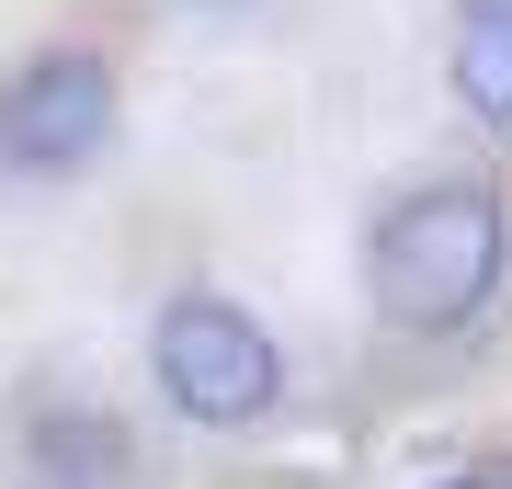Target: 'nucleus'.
I'll return each mask as SVG.
<instances>
[{"label": "nucleus", "instance_id": "f257e3e1", "mask_svg": "<svg viewBox=\"0 0 512 489\" xmlns=\"http://www.w3.org/2000/svg\"><path fill=\"white\" fill-rule=\"evenodd\" d=\"M501 285V205L478 182H421L376 228V308L399 330H467Z\"/></svg>", "mask_w": 512, "mask_h": 489}, {"label": "nucleus", "instance_id": "f03ea898", "mask_svg": "<svg viewBox=\"0 0 512 489\" xmlns=\"http://www.w3.org/2000/svg\"><path fill=\"white\" fill-rule=\"evenodd\" d=\"M148 364H160L171 410L205 421V433H239V421H262V410L285 399V353H274V330H262L251 308H228V296H171Z\"/></svg>", "mask_w": 512, "mask_h": 489}, {"label": "nucleus", "instance_id": "7ed1b4c3", "mask_svg": "<svg viewBox=\"0 0 512 489\" xmlns=\"http://www.w3.org/2000/svg\"><path fill=\"white\" fill-rule=\"evenodd\" d=\"M114 137V69L92 46H46L0 80V160L12 171H80Z\"/></svg>", "mask_w": 512, "mask_h": 489}, {"label": "nucleus", "instance_id": "20e7f679", "mask_svg": "<svg viewBox=\"0 0 512 489\" xmlns=\"http://www.w3.org/2000/svg\"><path fill=\"white\" fill-rule=\"evenodd\" d=\"M456 103L478 114V126L512 137V0H478L467 35H456Z\"/></svg>", "mask_w": 512, "mask_h": 489}, {"label": "nucleus", "instance_id": "39448f33", "mask_svg": "<svg viewBox=\"0 0 512 489\" xmlns=\"http://www.w3.org/2000/svg\"><path fill=\"white\" fill-rule=\"evenodd\" d=\"M478 489H512V467H490V478H478Z\"/></svg>", "mask_w": 512, "mask_h": 489}]
</instances>
